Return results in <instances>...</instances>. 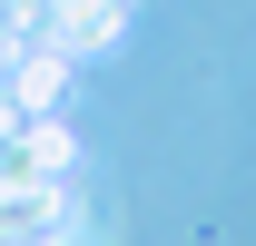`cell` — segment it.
I'll return each instance as SVG.
<instances>
[{"label":"cell","mask_w":256,"mask_h":246,"mask_svg":"<svg viewBox=\"0 0 256 246\" xmlns=\"http://www.w3.org/2000/svg\"><path fill=\"white\" fill-rule=\"evenodd\" d=\"M0 89L20 98V118H50V108H69V50H60V40H10Z\"/></svg>","instance_id":"cell-1"},{"label":"cell","mask_w":256,"mask_h":246,"mask_svg":"<svg viewBox=\"0 0 256 246\" xmlns=\"http://www.w3.org/2000/svg\"><path fill=\"white\" fill-rule=\"evenodd\" d=\"M10 168H20L30 187H50V178H69V168H79V138L60 128V108H50V118H20V128H10Z\"/></svg>","instance_id":"cell-2"},{"label":"cell","mask_w":256,"mask_h":246,"mask_svg":"<svg viewBox=\"0 0 256 246\" xmlns=\"http://www.w3.org/2000/svg\"><path fill=\"white\" fill-rule=\"evenodd\" d=\"M118 30H128V0H50V40H60L69 60H89V50H108Z\"/></svg>","instance_id":"cell-3"},{"label":"cell","mask_w":256,"mask_h":246,"mask_svg":"<svg viewBox=\"0 0 256 246\" xmlns=\"http://www.w3.org/2000/svg\"><path fill=\"white\" fill-rule=\"evenodd\" d=\"M10 128H20V98H10V89H0V148H10Z\"/></svg>","instance_id":"cell-4"}]
</instances>
